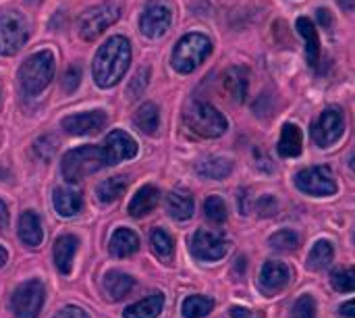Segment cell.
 Segmentation results:
<instances>
[{
	"label": "cell",
	"instance_id": "obj_34",
	"mask_svg": "<svg viewBox=\"0 0 355 318\" xmlns=\"http://www.w3.org/2000/svg\"><path fill=\"white\" fill-rule=\"evenodd\" d=\"M204 212H206V219L212 221L214 225H220V223L227 221V206H225L223 198H218V196L206 198V202H204Z\"/></svg>",
	"mask_w": 355,
	"mask_h": 318
},
{
	"label": "cell",
	"instance_id": "obj_2",
	"mask_svg": "<svg viewBox=\"0 0 355 318\" xmlns=\"http://www.w3.org/2000/svg\"><path fill=\"white\" fill-rule=\"evenodd\" d=\"M54 77V54L50 50H40L31 54L19 69V83L27 96H37L44 92Z\"/></svg>",
	"mask_w": 355,
	"mask_h": 318
},
{
	"label": "cell",
	"instance_id": "obj_26",
	"mask_svg": "<svg viewBox=\"0 0 355 318\" xmlns=\"http://www.w3.org/2000/svg\"><path fill=\"white\" fill-rule=\"evenodd\" d=\"M302 146H304V137H302V129L293 123H287L281 131V140H279V154L285 158L291 156H300L302 154Z\"/></svg>",
	"mask_w": 355,
	"mask_h": 318
},
{
	"label": "cell",
	"instance_id": "obj_23",
	"mask_svg": "<svg viewBox=\"0 0 355 318\" xmlns=\"http://www.w3.org/2000/svg\"><path fill=\"white\" fill-rule=\"evenodd\" d=\"M108 248L116 258H127V256H131V254H135L139 250V237L131 229L123 227V229H116L112 233Z\"/></svg>",
	"mask_w": 355,
	"mask_h": 318
},
{
	"label": "cell",
	"instance_id": "obj_33",
	"mask_svg": "<svg viewBox=\"0 0 355 318\" xmlns=\"http://www.w3.org/2000/svg\"><path fill=\"white\" fill-rule=\"evenodd\" d=\"M270 248L279 250V252H289V250H297L300 248V235L295 231H289V229H283V231H277L270 240H268Z\"/></svg>",
	"mask_w": 355,
	"mask_h": 318
},
{
	"label": "cell",
	"instance_id": "obj_36",
	"mask_svg": "<svg viewBox=\"0 0 355 318\" xmlns=\"http://www.w3.org/2000/svg\"><path fill=\"white\" fill-rule=\"evenodd\" d=\"M331 283L337 292L352 294L355 290V273L354 269H339L331 275Z\"/></svg>",
	"mask_w": 355,
	"mask_h": 318
},
{
	"label": "cell",
	"instance_id": "obj_16",
	"mask_svg": "<svg viewBox=\"0 0 355 318\" xmlns=\"http://www.w3.org/2000/svg\"><path fill=\"white\" fill-rule=\"evenodd\" d=\"M79 240L75 235H62L54 242V267L62 273L69 275L73 271V258L77 254Z\"/></svg>",
	"mask_w": 355,
	"mask_h": 318
},
{
	"label": "cell",
	"instance_id": "obj_7",
	"mask_svg": "<svg viewBox=\"0 0 355 318\" xmlns=\"http://www.w3.org/2000/svg\"><path fill=\"white\" fill-rule=\"evenodd\" d=\"M27 21L17 10H4L0 12V54L12 56L17 54L23 44L27 42Z\"/></svg>",
	"mask_w": 355,
	"mask_h": 318
},
{
	"label": "cell",
	"instance_id": "obj_48",
	"mask_svg": "<svg viewBox=\"0 0 355 318\" xmlns=\"http://www.w3.org/2000/svg\"><path fill=\"white\" fill-rule=\"evenodd\" d=\"M6 258H8V254H6V250L4 248H0V267L6 262Z\"/></svg>",
	"mask_w": 355,
	"mask_h": 318
},
{
	"label": "cell",
	"instance_id": "obj_46",
	"mask_svg": "<svg viewBox=\"0 0 355 318\" xmlns=\"http://www.w3.org/2000/svg\"><path fill=\"white\" fill-rule=\"evenodd\" d=\"M339 312H341V315H343V317H345V318H355L354 302H347V304H343Z\"/></svg>",
	"mask_w": 355,
	"mask_h": 318
},
{
	"label": "cell",
	"instance_id": "obj_5",
	"mask_svg": "<svg viewBox=\"0 0 355 318\" xmlns=\"http://www.w3.org/2000/svg\"><path fill=\"white\" fill-rule=\"evenodd\" d=\"M106 167L104 154L98 146H81L64 154L62 158V175L67 181L77 183L92 173H98Z\"/></svg>",
	"mask_w": 355,
	"mask_h": 318
},
{
	"label": "cell",
	"instance_id": "obj_28",
	"mask_svg": "<svg viewBox=\"0 0 355 318\" xmlns=\"http://www.w3.org/2000/svg\"><path fill=\"white\" fill-rule=\"evenodd\" d=\"M198 175L200 177H206V179H214V181H220L225 177L231 175L233 171V162L227 160V158H208V160H202L198 162Z\"/></svg>",
	"mask_w": 355,
	"mask_h": 318
},
{
	"label": "cell",
	"instance_id": "obj_13",
	"mask_svg": "<svg viewBox=\"0 0 355 318\" xmlns=\"http://www.w3.org/2000/svg\"><path fill=\"white\" fill-rule=\"evenodd\" d=\"M102 154L106 165H119L123 160H129L137 154V144L135 140L123 131V129H114L106 135L104 144H102Z\"/></svg>",
	"mask_w": 355,
	"mask_h": 318
},
{
	"label": "cell",
	"instance_id": "obj_14",
	"mask_svg": "<svg viewBox=\"0 0 355 318\" xmlns=\"http://www.w3.org/2000/svg\"><path fill=\"white\" fill-rule=\"evenodd\" d=\"M62 129L71 135H94L100 133L106 125V112L102 110H92V112H79V115H69L62 119Z\"/></svg>",
	"mask_w": 355,
	"mask_h": 318
},
{
	"label": "cell",
	"instance_id": "obj_44",
	"mask_svg": "<svg viewBox=\"0 0 355 318\" xmlns=\"http://www.w3.org/2000/svg\"><path fill=\"white\" fill-rule=\"evenodd\" d=\"M6 225H8V208H6V204L0 200V231H2Z\"/></svg>",
	"mask_w": 355,
	"mask_h": 318
},
{
	"label": "cell",
	"instance_id": "obj_4",
	"mask_svg": "<svg viewBox=\"0 0 355 318\" xmlns=\"http://www.w3.org/2000/svg\"><path fill=\"white\" fill-rule=\"evenodd\" d=\"M210 52H212V42L204 33H187L177 42L171 62L179 73L187 75L193 73Z\"/></svg>",
	"mask_w": 355,
	"mask_h": 318
},
{
	"label": "cell",
	"instance_id": "obj_11",
	"mask_svg": "<svg viewBox=\"0 0 355 318\" xmlns=\"http://www.w3.org/2000/svg\"><path fill=\"white\" fill-rule=\"evenodd\" d=\"M343 129H345L343 112L339 108H327L314 123L312 137L320 148H329L335 142H339V137L343 135Z\"/></svg>",
	"mask_w": 355,
	"mask_h": 318
},
{
	"label": "cell",
	"instance_id": "obj_22",
	"mask_svg": "<svg viewBox=\"0 0 355 318\" xmlns=\"http://www.w3.org/2000/svg\"><path fill=\"white\" fill-rule=\"evenodd\" d=\"M248 71L243 67H231L225 71L223 75V83H225V90L229 92V96L237 102H243L245 96H248Z\"/></svg>",
	"mask_w": 355,
	"mask_h": 318
},
{
	"label": "cell",
	"instance_id": "obj_21",
	"mask_svg": "<svg viewBox=\"0 0 355 318\" xmlns=\"http://www.w3.org/2000/svg\"><path fill=\"white\" fill-rule=\"evenodd\" d=\"M297 31L304 37L306 44V58L308 62L314 67L320 58V37H318V29L314 27V23L308 17H300L297 19Z\"/></svg>",
	"mask_w": 355,
	"mask_h": 318
},
{
	"label": "cell",
	"instance_id": "obj_39",
	"mask_svg": "<svg viewBox=\"0 0 355 318\" xmlns=\"http://www.w3.org/2000/svg\"><path fill=\"white\" fill-rule=\"evenodd\" d=\"M254 210L260 215V217H275L277 210H279V204L272 196H262L258 200H254Z\"/></svg>",
	"mask_w": 355,
	"mask_h": 318
},
{
	"label": "cell",
	"instance_id": "obj_29",
	"mask_svg": "<svg viewBox=\"0 0 355 318\" xmlns=\"http://www.w3.org/2000/svg\"><path fill=\"white\" fill-rule=\"evenodd\" d=\"M125 190H127L125 177H110L96 187V196H98L100 204H112L125 194Z\"/></svg>",
	"mask_w": 355,
	"mask_h": 318
},
{
	"label": "cell",
	"instance_id": "obj_38",
	"mask_svg": "<svg viewBox=\"0 0 355 318\" xmlns=\"http://www.w3.org/2000/svg\"><path fill=\"white\" fill-rule=\"evenodd\" d=\"M148 79H150V71L144 67V69H139L135 75H133V79H131V83H129V90H127V94H129V98H137L144 90H146V85H148Z\"/></svg>",
	"mask_w": 355,
	"mask_h": 318
},
{
	"label": "cell",
	"instance_id": "obj_6",
	"mask_svg": "<svg viewBox=\"0 0 355 318\" xmlns=\"http://www.w3.org/2000/svg\"><path fill=\"white\" fill-rule=\"evenodd\" d=\"M123 8L119 2H104V4H98V6H92L87 8L79 21H77V29H79V35L85 40V42H94L96 37H100L112 23L119 21Z\"/></svg>",
	"mask_w": 355,
	"mask_h": 318
},
{
	"label": "cell",
	"instance_id": "obj_40",
	"mask_svg": "<svg viewBox=\"0 0 355 318\" xmlns=\"http://www.w3.org/2000/svg\"><path fill=\"white\" fill-rule=\"evenodd\" d=\"M79 79H81V69L75 65V67H69L64 77H62V87L64 92H75L77 85H79Z\"/></svg>",
	"mask_w": 355,
	"mask_h": 318
},
{
	"label": "cell",
	"instance_id": "obj_9",
	"mask_svg": "<svg viewBox=\"0 0 355 318\" xmlns=\"http://www.w3.org/2000/svg\"><path fill=\"white\" fill-rule=\"evenodd\" d=\"M295 185L308 196H333L337 192V183L329 167H310L295 175Z\"/></svg>",
	"mask_w": 355,
	"mask_h": 318
},
{
	"label": "cell",
	"instance_id": "obj_1",
	"mask_svg": "<svg viewBox=\"0 0 355 318\" xmlns=\"http://www.w3.org/2000/svg\"><path fill=\"white\" fill-rule=\"evenodd\" d=\"M131 62V44L123 35H112L106 40L104 46L96 52L94 58V79L98 87H112L116 85L123 75L127 73Z\"/></svg>",
	"mask_w": 355,
	"mask_h": 318
},
{
	"label": "cell",
	"instance_id": "obj_42",
	"mask_svg": "<svg viewBox=\"0 0 355 318\" xmlns=\"http://www.w3.org/2000/svg\"><path fill=\"white\" fill-rule=\"evenodd\" d=\"M231 318H264V315L258 312V310H248V308H241V306H233L231 308Z\"/></svg>",
	"mask_w": 355,
	"mask_h": 318
},
{
	"label": "cell",
	"instance_id": "obj_37",
	"mask_svg": "<svg viewBox=\"0 0 355 318\" xmlns=\"http://www.w3.org/2000/svg\"><path fill=\"white\" fill-rule=\"evenodd\" d=\"M293 318H316V302L312 296H302L293 306Z\"/></svg>",
	"mask_w": 355,
	"mask_h": 318
},
{
	"label": "cell",
	"instance_id": "obj_17",
	"mask_svg": "<svg viewBox=\"0 0 355 318\" xmlns=\"http://www.w3.org/2000/svg\"><path fill=\"white\" fill-rule=\"evenodd\" d=\"M19 240L29 246V248H37L44 240V229H42V221L33 210H25L19 219Z\"/></svg>",
	"mask_w": 355,
	"mask_h": 318
},
{
	"label": "cell",
	"instance_id": "obj_24",
	"mask_svg": "<svg viewBox=\"0 0 355 318\" xmlns=\"http://www.w3.org/2000/svg\"><path fill=\"white\" fill-rule=\"evenodd\" d=\"M133 283L135 281L129 275L121 273V271H108L104 275V279H102V287H104L106 296L110 300H114V302L121 300V298H125L133 290Z\"/></svg>",
	"mask_w": 355,
	"mask_h": 318
},
{
	"label": "cell",
	"instance_id": "obj_10",
	"mask_svg": "<svg viewBox=\"0 0 355 318\" xmlns=\"http://www.w3.org/2000/svg\"><path fill=\"white\" fill-rule=\"evenodd\" d=\"M189 248H191V254H193L198 260L214 262V260L225 258V254H227V250H229V244H227V240L223 237V233L208 231V229H200V231H196V235L191 237Z\"/></svg>",
	"mask_w": 355,
	"mask_h": 318
},
{
	"label": "cell",
	"instance_id": "obj_12",
	"mask_svg": "<svg viewBox=\"0 0 355 318\" xmlns=\"http://www.w3.org/2000/svg\"><path fill=\"white\" fill-rule=\"evenodd\" d=\"M173 23V10L164 2H152L139 17V29L148 37H162Z\"/></svg>",
	"mask_w": 355,
	"mask_h": 318
},
{
	"label": "cell",
	"instance_id": "obj_18",
	"mask_svg": "<svg viewBox=\"0 0 355 318\" xmlns=\"http://www.w3.org/2000/svg\"><path fill=\"white\" fill-rule=\"evenodd\" d=\"M193 196L185 190H175L166 196V212L175 221H187L193 217Z\"/></svg>",
	"mask_w": 355,
	"mask_h": 318
},
{
	"label": "cell",
	"instance_id": "obj_43",
	"mask_svg": "<svg viewBox=\"0 0 355 318\" xmlns=\"http://www.w3.org/2000/svg\"><path fill=\"white\" fill-rule=\"evenodd\" d=\"M54 318H89L81 308H77V306H67V308H62L58 315Z\"/></svg>",
	"mask_w": 355,
	"mask_h": 318
},
{
	"label": "cell",
	"instance_id": "obj_20",
	"mask_svg": "<svg viewBox=\"0 0 355 318\" xmlns=\"http://www.w3.org/2000/svg\"><path fill=\"white\" fill-rule=\"evenodd\" d=\"M162 308H164V296L156 292V294H152V296H148V298H144V300H139V302H135V304L127 306V308H125V312H123V317L156 318V317H160Z\"/></svg>",
	"mask_w": 355,
	"mask_h": 318
},
{
	"label": "cell",
	"instance_id": "obj_35",
	"mask_svg": "<svg viewBox=\"0 0 355 318\" xmlns=\"http://www.w3.org/2000/svg\"><path fill=\"white\" fill-rule=\"evenodd\" d=\"M56 150H58V140H56L54 135H42V137L35 140V144H33L35 156H37L40 160H44V162H50V160L54 158Z\"/></svg>",
	"mask_w": 355,
	"mask_h": 318
},
{
	"label": "cell",
	"instance_id": "obj_31",
	"mask_svg": "<svg viewBox=\"0 0 355 318\" xmlns=\"http://www.w3.org/2000/svg\"><path fill=\"white\" fill-rule=\"evenodd\" d=\"M214 308V302L206 296H189L183 300V317L185 318H206Z\"/></svg>",
	"mask_w": 355,
	"mask_h": 318
},
{
	"label": "cell",
	"instance_id": "obj_45",
	"mask_svg": "<svg viewBox=\"0 0 355 318\" xmlns=\"http://www.w3.org/2000/svg\"><path fill=\"white\" fill-rule=\"evenodd\" d=\"M245 267H248V260H245V256H239L237 260H235V267H233V273L237 275H243L245 273Z\"/></svg>",
	"mask_w": 355,
	"mask_h": 318
},
{
	"label": "cell",
	"instance_id": "obj_19",
	"mask_svg": "<svg viewBox=\"0 0 355 318\" xmlns=\"http://www.w3.org/2000/svg\"><path fill=\"white\" fill-rule=\"evenodd\" d=\"M52 202H54L56 212H58L60 217H64V219L79 215L81 208H83V200H81L79 192H75V190H71V187H56V190H54Z\"/></svg>",
	"mask_w": 355,
	"mask_h": 318
},
{
	"label": "cell",
	"instance_id": "obj_32",
	"mask_svg": "<svg viewBox=\"0 0 355 318\" xmlns=\"http://www.w3.org/2000/svg\"><path fill=\"white\" fill-rule=\"evenodd\" d=\"M333 256H335V250H333L331 242L322 240V242H318L312 248V252L308 256V267L312 271H322V269H327L333 262Z\"/></svg>",
	"mask_w": 355,
	"mask_h": 318
},
{
	"label": "cell",
	"instance_id": "obj_15",
	"mask_svg": "<svg viewBox=\"0 0 355 318\" xmlns=\"http://www.w3.org/2000/svg\"><path fill=\"white\" fill-rule=\"evenodd\" d=\"M291 281V271L283 262H266L260 273V287L264 294H279Z\"/></svg>",
	"mask_w": 355,
	"mask_h": 318
},
{
	"label": "cell",
	"instance_id": "obj_3",
	"mask_svg": "<svg viewBox=\"0 0 355 318\" xmlns=\"http://www.w3.org/2000/svg\"><path fill=\"white\" fill-rule=\"evenodd\" d=\"M183 123L187 125V129L200 137H220L229 123L223 117V112H218L212 104L202 102V100H193L185 112H183Z\"/></svg>",
	"mask_w": 355,
	"mask_h": 318
},
{
	"label": "cell",
	"instance_id": "obj_41",
	"mask_svg": "<svg viewBox=\"0 0 355 318\" xmlns=\"http://www.w3.org/2000/svg\"><path fill=\"white\" fill-rule=\"evenodd\" d=\"M237 208H239V212H241V215H250V212H252V208H254V198H252V196H248V192H245V190L237 194Z\"/></svg>",
	"mask_w": 355,
	"mask_h": 318
},
{
	"label": "cell",
	"instance_id": "obj_8",
	"mask_svg": "<svg viewBox=\"0 0 355 318\" xmlns=\"http://www.w3.org/2000/svg\"><path fill=\"white\" fill-rule=\"evenodd\" d=\"M44 298H46V290L42 281L31 279L15 290L10 298V308L17 318H37L44 306Z\"/></svg>",
	"mask_w": 355,
	"mask_h": 318
},
{
	"label": "cell",
	"instance_id": "obj_27",
	"mask_svg": "<svg viewBox=\"0 0 355 318\" xmlns=\"http://www.w3.org/2000/svg\"><path fill=\"white\" fill-rule=\"evenodd\" d=\"M133 121L135 125L146 133V135H154L158 131V125H160V112H158V106L152 104V102H146L141 104L135 115H133Z\"/></svg>",
	"mask_w": 355,
	"mask_h": 318
},
{
	"label": "cell",
	"instance_id": "obj_25",
	"mask_svg": "<svg viewBox=\"0 0 355 318\" xmlns=\"http://www.w3.org/2000/svg\"><path fill=\"white\" fill-rule=\"evenodd\" d=\"M158 190L154 185H144L129 202V215L131 217H146L152 212L158 204Z\"/></svg>",
	"mask_w": 355,
	"mask_h": 318
},
{
	"label": "cell",
	"instance_id": "obj_47",
	"mask_svg": "<svg viewBox=\"0 0 355 318\" xmlns=\"http://www.w3.org/2000/svg\"><path fill=\"white\" fill-rule=\"evenodd\" d=\"M341 2V6L345 8V10H352L354 8V0H339Z\"/></svg>",
	"mask_w": 355,
	"mask_h": 318
},
{
	"label": "cell",
	"instance_id": "obj_30",
	"mask_svg": "<svg viewBox=\"0 0 355 318\" xmlns=\"http://www.w3.org/2000/svg\"><path fill=\"white\" fill-rule=\"evenodd\" d=\"M150 246H152V252L162 260V262H168L173 258V252H175V244H173V237L162 231V229H152L150 233Z\"/></svg>",
	"mask_w": 355,
	"mask_h": 318
}]
</instances>
